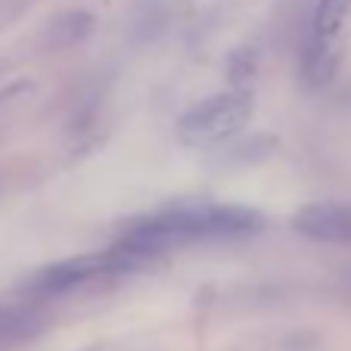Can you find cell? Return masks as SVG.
<instances>
[{
	"instance_id": "cell-4",
	"label": "cell",
	"mask_w": 351,
	"mask_h": 351,
	"mask_svg": "<svg viewBox=\"0 0 351 351\" xmlns=\"http://www.w3.org/2000/svg\"><path fill=\"white\" fill-rule=\"evenodd\" d=\"M351 13V0H317L308 19V40L302 56V72L308 84H326L339 60V38Z\"/></svg>"
},
{
	"instance_id": "cell-6",
	"label": "cell",
	"mask_w": 351,
	"mask_h": 351,
	"mask_svg": "<svg viewBox=\"0 0 351 351\" xmlns=\"http://www.w3.org/2000/svg\"><path fill=\"white\" fill-rule=\"evenodd\" d=\"M93 28V16L84 10H69V13L56 16L50 25H47V44L50 47H72L78 40H84Z\"/></svg>"
},
{
	"instance_id": "cell-3",
	"label": "cell",
	"mask_w": 351,
	"mask_h": 351,
	"mask_svg": "<svg viewBox=\"0 0 351 351\" xmlns=\"http://www.w3.org/2000/svg\"><path fill=\"white\" fill-rule=\"evenodd\" d=\"M252 93L249 90H221L199 99L180 115L178 137L186 146H215L237 137L252 119Z\"/></svg>"
},
{
	"instance_id": "cell-5",
	"label": "cell",
	"mask_w": 351,
	"mask_h": 351,
	"mask_svg": "<svg viewBox=\"0 0 351 351\" xmlns=\"http://www.w3.org/2000/svg\"><path fill=\"white\" fill-rule=\"evenodd\" d=\"M292 230L314 243H351V202H311L292 215Z\"/></svg>"
},
{
	"instance_id": "cell-1",
	"label": "cell",
	"mask_w": 351,
	"mask_h": 351,
	"mask_svg": "<svg viewBox=\"0 0 351 351\" xmlns=\"http://www.w3.org/2000/svg\"><path fill=\"white\" fill-rule=\"evenodd\" d=\"M265 230V218L255 208L224 206V202H193V206H171L156 215L137 218L121 230L119 243L140 261L159 258L178 245L196 239H243Z\"/></svg>"
},
{
	"instance_id": "cell-2",
	"label": "cell",
	"mask_w": 351,
	"mask_h": 351,
	"mask_svg": "<svg viewBox=\"0 0 351 351\" xmlns=\"http://www.w3.org/2000/svg\"><path fill=\"white\" fill-rule=\"evenodd\" d=\"M140 265H146V261H140L137 255H131L121 245H112L106 252H84V255H75V258L40 267V271H34L22 283V289L32 298H56V295H66V292L78 289L84 283H93L99 277H115V274L137 271Z\"/></svg>"
}]
</instances>
